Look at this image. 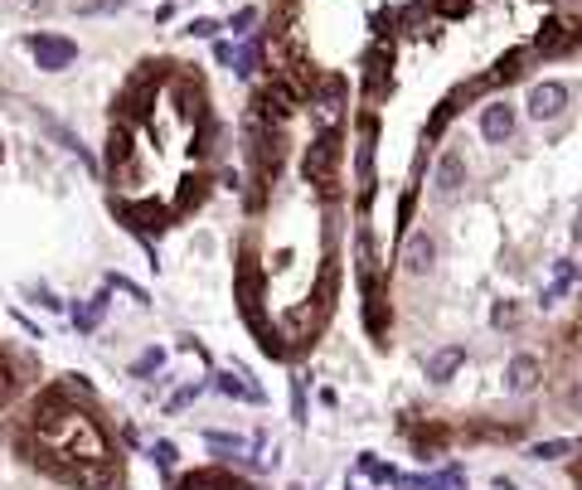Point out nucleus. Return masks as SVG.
<instances>
[{"mask_svg": "<svg viewBox=\"0 0 582 490\" xmlns=\"http://www.w3.org/2000/svg\"><path fill=\"white\" fill-rule=\"evenodd\" d=\"M15 389H20V369H15V360H10V354H0V408L15 399Z\"/></svg>", "mask_w": 582, "mask_h": 490, "instance_id": "24", "label": "nucleus"}, {"mask_svg": "<svg viewBox=\"0 0 582 490\" xmlns=\"http://www.w3.org/2000/svg\"><path fill=\"white\" fill-rule=\"evenodd\" d=\"M127 0H83L78 15H112V10H122Z\"/></svg>", "mask_w": 582, "mask_h": 490, "instance_id": "36", "label": "nucleus"}, {"mask_svg": "<svg viewBox=\"0 0 582 490\" xmlns=\"http://www.w3.org/2000/svg\"><path fill=\"white\" fill-rule=\"evenodd\" d=\"M515 320H519V301H500V306L491 311V326L495 330H509Z\"/></svg>", "mask_w": 582, "mask_h": 490, "instance_id": "32", "label": "nucleus"}, {"mask_svg": "<svg viewBox=\"0 0 582 490\" xmlns=\"http://www.w3.org/2000/svg\"><path fill=\"white\" fill-rule=\"evenodd\" d=\"M461 360H466V350H461V345H446V350H436L432 360H428V379H432V383H446L456 369H461Z\"/></svg>", "mask_w": 582, "mask_h": 490, "instance_id": "16", "label": "nucleus"}, {"mask_svg": "<svg viewBox=\"0 0 582 490\" xmlns=\"http://www.w3.org/2000/svg\"><path fill=\"white\" fill-rule=\"evenodd\" d=\"M403 267H408L413 277H428L436 267V238L432 233H403Z\"/></svg>", "mask_w": 582, "mask_h": 490, "instance_id": "7", "label": "nucleus"}, {"mask_svg": "<svg viewBox=\"0 0 582 490\" xmlns=\"http://www.w3.org/2000/svg\"><path fill=\"white\" fill-rule=\"evenodd\" d=\"M44 127H49V137H54L59 146H68V151H73V155H78V161H83V165H88V170H98V161H92V151H88V146H83L78 137H73V131L64 127V122H54V117H44Z\"/></svg>", "mask_w": 582, "mask_h": 490, "instance_id": "19", "label": "nucleus"}, {"mask_svg": "<svg viewBox=\"0 0 582 490\" xmlns=\"http://www.w3.org/2000/svg\"><path fill=\"white\" fill-rule=\"evenodd\" d=\"M102 316H107V291H98V296H88L78 311H73V320H78V330L88 336V330L102 326Z\"/></svg>", "mask_w": 582, "mask_h": 490, "instance_id": "20", "label": "nucleus"}, {"mask_svg": "<svg viewBox=\"0 0 582 490\" xmlns=\"http://www.w3.org/2000/svg\"><path fill=\"white\" fill-rule=\"evenodd\" d=\"M573 277H578V267L563 257V263H558V273H554V281L544 287V301H539V306H558V301L568 296V287H573Z\"/></svg>", "mask_w": 582, "mask_h": 490, "instance_id": "22", "label": "nucleus"}, {"mask_svg": "<svg viewBox=\"0 0 582 490\" xmlns=\"http://www.w3.org/2000/svg\"><path fill=\"white\" fill-rule=\"evenodd\" d=\"M194 393H200V389H180V393L170 399V413H175V408H190V403H194Z\"/></svg>", "mask_w": 582, "mask_h": 490, "instance_id": "39", "label": "nucleus"}, {"mask_svg": "<svg viewBox=\"0 0 582 490\" xmlns=\"http://www.w3.org/2000/svg\"><path fill=\"white\" fill-rule=\"evenodd\" d=\"M432 15H446V20H461L466 10H471V0H428Z\"/></svg>", "mask_w": 582, "mask_h": 490, "instance_id": "34", "label": "nucleus"}, {"mask_svg": "<svg viewBox=\"0 0 582 490\" xmlns=\"http://www.w3.org/2000/svg\"><path fill=\"white\" fill-rule=\"evenodd\" d=\"M291 418H306V379H291Z\"/></svg>", "mask_w": 582, "mask_h": 490, "instance_id": "35", "label": "nucleus"}, {"mask_svg": "<svg viewBox=\"0 0 582 490\" xmlns=\"http://www.w3.org/2000/svg\"><path fill=\"white\" fill-rule=\"evenodd\" d=\"M180 490H238V481L228 471H214V466H204V471H190L180 481Z\"/></svg>", "mask_w": 582, "mask_h": 490, "instance_id": "17", "label": "nucleus"}, {"mask_svg": "<svg viewBox=\"0 0 582 490\" xmlns=\"http://www.w3.org/2000/svg\"><path fill=\"white\" fill-rule=\"evenodd\" d=\"M218 29H224L218 20H194V25H190V35H194V39H218Z\"/></svg>", "mask_w": 582, "mask_h": 490, "instance_id": "37", "label": "nucleus"}, {"mask_svg": "<svg viewBox=\"0 0 582 490\" xmlns=\"http://www.w3.org/2000/svg\"><path fill=\"white\" fill-rule=\"evenodd\" d=\"M389 88H393V44L379 39V44L369 49V59H364V98L379 102Z\"/></svg>", "mask_w": 582, "mask_h": 490, "instance_id": "5", "label": "nucleus"}, {"mask_svg": "<svg viewBox=\"0 0 582 490\" xmlns=\"http://www.w3.org/2000/svg\"><path fill=\"white\" fill-rule=\"evenodd\" d=\"M214 383L228 393V399H243V403H263V389L257 383H243L238 374H214Z\"/></svg>", "mask_w": 582, "mask_h": 490, "instance_id": "23", "label": "nucleus"}, {"mask_svg": "<svg viewBox=\"0 0 582 490\" xmlns=\"http://www.w3.org/2000/svg\"><path fill=\"white\" fill-rule=\"evenodd\" d=\"M578 39H582V20H544L539 35H534V54L539 59H558V54H568Z\"/></svg>", "mask_w": 582, "mask_h": 490, "instance_id": "4", "label": "nucleus"}, {"mask_svg": "<svg viewBox=\"0 0 582 490\" xmlns=\"http://www.w3.org/2000/svg\"><path fill=\"white\" fill-rule=\"evenodd\" d=\"M204 194H209V180H204V175H190V180H185V190H180V200L170 204V214L180 218V214L200 209V204H204Z\"/></svg>", "mask_w": 582, "mask_h": 490, "instance_id": "18", "label": "nucleus"}, {"mask_svg": "<svg viewBox=\"0 0 582 490\" xmlns=\"http://www.w3.org/2000/svg\"><path fill=\"white\" fill-rule=\"evenodd\" d=\"M529 59H534V49H509L500 64H495V73H485V83H491V88H505V83H515L519 68H524Z\"/></svg>", "mask_w": 582, "mask_h": 490, "instance_id": "15", "label": "nucleus"}, {"mask_svg": "<svg viewBox=\"0 0 582 490\" xmlns=\"http://www.w3.org/2000/svg\"><path fill=\"white\" fill-rule=\"evenodd\" d=\"M25 49L35 54V68L39 73H59V68H68L73 59H78V44L64 39V35H29Z\"/></svg>", "mask_w": 582, "mask_h": 490, "instance_id": "3", "label": "nucleus"}, {"mask_svg": "<svg viewBox=\"0 0 582 490\" xmlns=\"http://www.w3.org/2000/svg\"><path fill=\"white\" fill-rule=\"evenodd\" d=\"M102 170H107L117 185H127V180H131V127H127V122H117V127L107 131V151H102Z\"/></svg>", "mask_w": 582, "mask_h": 490, "instance_id": "6", "label": "nucleus"}, {"mask_svg": "<svg viewBox=\"0 0 582 490\" xmlns=\"http://www.w3.org/2000/svg\"><path fill=\"white\" fill-rule=\"evenodd\" d=\"M29 437H35L44 452L68 456L73 466H107V462H112L107 432H102V427L88 418V408H83V403H68L64 393H59V383L39 393Z\"/></svg>", "mask_w": 582, "mask_h": 490, "instance_id": "1", "label": "nucleus"}, {"mask_svg": "<svg viewBox=\"0 0 582 490\" xmlns=\"http://www.w3.org/2000/svg\"><path fill=\"white\" fill-rule=\"evenodd\" d=\"M573 238L582 243V209H578V218H573Z\"/></svg>", "mask_w": 582, "mask_h": 490, "instance_id": "41", "label": "nucleus"}, {"mask_svg": "<svg viewBox=\"0 0 582 490\" xmlns=\"http://www.w3.org/2000/svg\"><path fill=\"white\" fill-rule=\"evenodd\" d=\"M359 471L369 476V481H379V486H398V471H393V466H383L379 456H359Z\"/></svg>", "mask_w": 582, "mask_h": 490, "instance_id": "25", "label": "nucleus"}, {"mask_svg": "<svg viewBox=\"0 0 582 490\" xmlns=\"http://www.w3.org/2000/svg\"><path fill=\"white\" fill-rule=\"evenodd\" d=\"M428 15H432V5H428V0H413V5H403L398 15H393V20H398L403 29H418L422 20H428Z\"/></svg>", "mask_w": 582, "mask_h": 490, "instance_id": "29", "label": "nucleus"}, {"mask_svg": "<svg viewBox=\"0 0 582 490\" xmlns=\"http://www.w3.org/2000/svg\"><path fill=\"white\" fill-rule=\"evenodd\" d=\"M515 127H519V112L509 107V102H491V107H481V137L491 146L509 141L515 137Z\"/></svg>", "mask_w": 582, "mask_h": 490, "instance_id": "9", "label": "nucleus"}, {"mask_svg": "<svg viewBox=\"0 0 582 490\" xmlns=\"http://www.w3.org/2000/svg\"><path fill=\"white\" fill-rule=\"evenodd\" d=\"M214 146H218V122L200 117V137H194V155H209Z\"/></svg>", "mask_w": 582, "mask_h": 490, "instance_id": "31", "label": "nucleus"}, {"mask_svg": "<svg viewBox=\"0 0 582 490\" xmlns=\"http://www.w3.org/2000/svg\"><path fill=\"white\" fill-rule=\"evenodd\" d=\"M175 107H180V117H190V122L209 117V112H204V83L200 78H175Z\"/></svg>", "mask_w": 582, "mask_h": 490, "instance_id": "13", "label": "nucleus"}, {"mask_svg": "<svg viewBox=\"0 0 582 490\" xmlns=\"http://www.w3.org/2000/svg\"><path fill=\"white\" fill-rule=\"evenodd\" d=\"M461 185H466V161L456 151H446L442 161H436V170H432V190L446 200V194H461Z\"/></svg>", "mask_w": 582, "mask_h": 490, "instance_id": "12", "label": "nucleus"}, {"mask_svg": "<svg viewBox=\"0 0 582 490\" xmlns=\"http://www.w3.org/2000/svg\"><path fill=\"white\" fill-rule=\"evenodd\" d=\"M214 59L218 64H233V44H214Z\"/></svg>", "mask_w": 582, "mask_h": 490, "instance_id": "40", "label": "nucleus"}, {"mask_svg": "<svg viewBox=\"0 0 582 490\" xmlns=\"http://www.w3.org/2000/svg\"><path fill=\"white\" fill-rule=\"evenodd\" d=\"M170 456H175V447H170V442L155 447V466H161V471H170Z\"/></svg>", "mask_w": 582, "mask_h": 490, "instance_id": "38", "label": "nucleus"}, {"mask_svg": "<svg viewBox=\"0 0 582 490\" xmlns=\"http://www.w3.org/2000/svg\"><path fill=\"white\" fill-rule=\"evenodd\" d=\"M568 452H573V442H539V447H529L534 462H563Z\"/></svg>", "mask_w": 582, "mask_h": 490, "instance_id": "30", "label": "nucleus"}, {"mask_svg": "<svg viewBox=\"0 0 582 490\" xmlns=\"http://www.w3.org/2000/svg\"><path fill=\"white\" fill-rule=\"evenodd\" d=\"M364 326H369V336L383 345V336H389V296H383V291H369V296H364Z\"/></svg>", "mask_w": 582, "mask_h": 490, "instance_id": "14", "label": "nucleus"}, {"mask_svg": "<svg viewBox=\"0 0 582 490\" xmlns=\"http://www.w3.org/2000/svg\"><path fill=\"white\" fill-rule=\"evenodd\" d=\"M107 287H117V291H127V296H137V306H151V291L137 287V281H127V277H117V273L107 277Z\"/></svg>", "mask_w": 582, "mask_h": 490, "instance_id": "33", "label": "nucleus"}, {"mask_svg": "<svg viewBox=\"0 0 582 490\" xmlns=\"http://www.w3.org/2000/svg\"><path fill=\"white\" fill-rule=\"evenodd\" d=\"M345 98H350V83L340 78V73H330V78H320L316 88H311V102H316V107L326 112L330 122H340V112H345Z\"/></svg>", "mask_w": 582, "mask_h": 490, "instance_id": "11", "label": "nucleus"}, {"mask_svg": "<svg viewBox=\"0 0 582 490\" xmlns=\"http://www.w3.org/2000/svg\"><path fill=\"white\" fill-rule=\"evenodd\" d=\"M539 383H544V364L534 360V354H515L505 369V389L509 393H534Z\"/></svg>", "mask_w": 582, "mask_h": 490, "instance_id": "10", "label": "nucleus"}, {"mask_svg": "<svg viewBox=\"0 0 582 490\" xmlns=\"http://www.w3.org/2000/svg\"><path fill=\"white\" fill-rule=\"evenodd\" d=\"M340 127L330 122V131H320L316 141L306 146V155H301V175H306L311 185H316L320 194H335V165H340Z\"/></svg>", "mask_w": 582, "mask_h": 490, "instance_id": "2", "label": "nucleus"}, {"mask_svg": "<svg viewBox=\"0 0 582 490\" xmlns=\"http://www.w3.org/2000/svg\"><path fill=\"white\" fill-rule=\"evenodd\" d=\"M257 25H263V15H257V10H253V5H243V10H233V20H228V29H233V35H243V39H248V35H253V29H257Z\"/></svg>", "mask_w": 582, "mask_h": 490, "instance_id": "28", "label": "nucleus"}, {"mask_svg": "<svg viewBox=\"0 0 582 490\" xmlns=\"http://www.w3.org/2000/svg\"><path fill=\"white\" fill-rule=\"evenodd\" d=\"M161 364H165V350H161V345H151L137 364H131V379H151V374L161 369Z\"/></svg>", "mask_w": 582, "mask_h": 490, "instance_id": "27", "label": "nucleus"}, {"mask_svg": "<svg viewBox=\"0 0 582 490\" xmlns=\"http://www.w3.org/2000/svg\"><path fill=\"white\" fill-rule=\"evenodd\" d=\"M485 92H491V83H485V78H466V83H456V88L452 92H446V107H452V112H461L466 107V102H476V98H485Z\"/></svg>", "mask_w": 582, "mask_h": 490, "instance_id": "21", "label": "nucleus"}, {"mask_svg": "<svg viewBox=\"0 0 582 490\" xmlns=\"http://www.w3.org/2000/svg\"><path fill=\"white\" fill-rule=\"evenodd\" d=\"M524 107H529V117L534 122H554L558 112L568 107V88L563 83H534V92H529Z\"/></svg>", "mask_w": 582, "mask_h": 490, "instance_id": "8", "label": "nucleus"}, {"mask_svg": "<svg viewBox=\"0 0 582 490\" xmlns=\"http://www.w3.org/2000/svg\"><path fill=\"white\" fill-rule=\"evenodd\" d=\"M204 442H209V452H224V456L248 452V442L243 437H233V432H204Z\"/></svg>", "mask_w": 582, "mask_h": 490, "instance_id": "26", "label": "nucleus"}]
</instances>
